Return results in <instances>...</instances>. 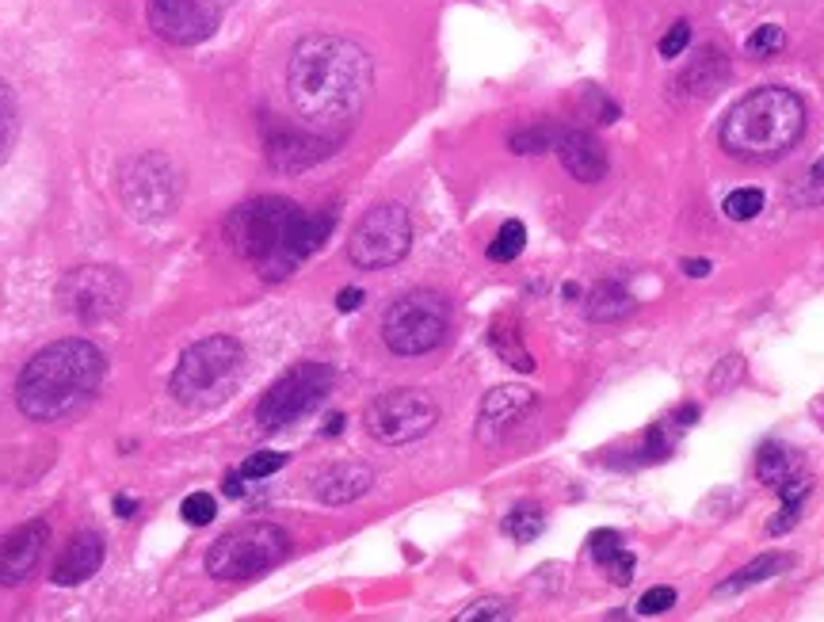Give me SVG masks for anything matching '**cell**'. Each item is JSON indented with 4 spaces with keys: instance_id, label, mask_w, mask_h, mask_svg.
Returning a JSON list of instances; mask_svg holds the SVG:
<instances>
[{
    "instance_id": "2",
    "label": "cell",
    "mask_w": 824,
    "mask_h": 622,
    "mask_svg": "<svg viewBox=\"0 0 824 622\" xmlns=\"http://www.w3.org/2000/svg\"><path fill=\"white\" fill-rule=\"evenodd\" d=\"M107 363L104 351L88 340H57L42 348L15 382V401L31 420H65L77 417L96 390L104 386Z\"/></svg>"
},
{
    "instance_id": "11",
    "label": "cell",
    "mask_w": 824,
    "mask_h": 622,
    "mask_svg": "<svg viewBox=\"0 0 824 622\" xmlns=\"http://www.w3.org/2000/svg\"><path fill=\"white\" fill-rule=\"evenodd\" d=\"M440 420V405L427 398L424 390H390L378 393L367 409V432L374 435L378 443H390V447H401V443H412L420 435H427Z\"/></svg>"
},
{
    "instance_id": "15",
    "label": "cell",
    "mask_w": 824,
    "mask_h": 622,
    "mask_svg": "<svg viewBox=\"0 0 824 622\" xmlns=\"http://www.w3.org/2000/svg\"><path fill=\"white\" fill-rule=\"evenodd\" d=\"M50 542V527L42 519H31V524L15 527L0 539V584H20L35 573L42 550Z\"/></svg>"
},
{
    "instance_id": "26",
    "label": "cell",
    "mask_w": 824,
    "mask_h": 622,
    "mask_svg": "<svg viewBox=\"0 0 824 622\" xmlns=\"http://www.w3.org/2000/svg\"><path fill=\"white\" fill-rule=\"evenodd\" d=\"M542 527H546V516L535 508V504H519V508H511L508 519H504V531H508L516 542L538 539V535H542Z\"/></svg>"
},
{
    "instance_id": "24",
    "label": "cell",
    "mask_w": 824,
    "mask_h": 622,
    "mask_svg": "<svg viewBox=\"0 0 824 622\" xmlns=\"http://www.w3.org/2000/svg\"><path fill=\"white\" fill-rule=\"evenodd\" d=\"M558 134L561 126L553 123H535V126H524V130L511 134V154H550L553 146H558Z\"/></svg>"
},
{
    "instance_id": "14",
    "label": "cell",
    "mask_w": 824,
    "mask_h": 622,
    "mask_svg": "<svg viewBox=\"0 0 824 622\" xmlns=\"http://www.w3.org/2000/svg\"><path fill=\"white\" fill-rule=\"evenodd\" d=\"M336 138L314 130V126H287L279 119L264 123V154L275 172H306L332 157Z\"/></svg>"
},
{
    "instance_id": "6",
    "label": "cell",
    "mask_w": 824,
    "mask_h": 622,
    "mask_svg": "<svg viewBox=\"0 0 824 622\" xmlns=\"http://www.w3.org/2000/svg\"><path fill=\"white\" fill-rule=\"evenodd\" d=\"M290 550V539L283 527L275 524H245L225 531L222 539L210 546L207 573L214 581H249L267 569H275Z\"/></svg>"
},
{
    "instance_id": "37",
    "label": "cell",
    "mask_w": 824,
    "mask_h": 622,
    "mask_svg": "<svg viewBox=\"0 0 824 622\" xmlns=\"http://www.w3.org/2000/svg\"><path fill=\"white\" fill-rule=\"evenodd\" d=\"M336 306H340V314H351V309H359V306H363V291H356V287L340 291V298H336Z\"/></svg>"
},
{
    "instance_id": "25",
    "label": "cell",
    "mask_w": 824,
    "mask_h": 622,
    "mask_svg": "<svg viewBox=\"0 0 824 622\" xmlns=\"http://www.w3.org/2000/svg\"><path fill=\"white\" fill-rule=\"evenodd\" d=\"M15 138H20V107H15L12 88L0 81V165L15 149Z\"/></svg>"
},
{
    "instance_id": "38",
    "label": "cell",
    "mask_w": 824,
    "mask_h": 622,
    "mask_svg": "<svg viewBox=\"0 0 824 622\" xmlns=\"http://www.w3.org/2000/svg\"><path fill=\"white\" fill-rule=\"evenodd\" d=\"M687 275H691V280H702V275H710V260H687Z\"/></svg>"
},
{
    "instance_id": "3",
    "label": "cell",
    "mask_w": 824,
    "mask_h": 622,
    "mask_svg": "<svg viewBox=\"0 0 824 622\" xmlns=\"http://www.w3.org/2000/svg\"><path fill=\"white\" fill-rule=\"evenodd\" d=\"M805 134V104L797 92L763 84L733 104L721 119V149L737 161L771 165L783 161Z\"/></svg>"
},
{
    "instance_id": "23",
    "label": "cell",
    "mask_w": 824,
    "mask_h": 622,
    "mask_svg": "<svg viewBox=\"0 0 824 622\" xmlns=\"http://www.w3.org/2000/svg\"><path fill=\"white\" fill-rule=\"evenodd\" d=\"M790 566V558L786 554H763V558H756V561H748L744 569H737L729 581H721L714 592L718 595H733V592H744V588H752V584H760V581H768V577H775V573H783V569Z\"/></svg>"
},
{
    "instance_id": "19",
    "label": "cell",
    "mask_w": 824,
    "mask_h": 622,
    "mask_svg": "<svg viewBox=\"0 0 824 622\" xmlns=\"http://www.w3.org/2000/svg\"><path fill=\"white\" fill-rule=\"evenodd\" d=\"M374 485V470L363 462H336L314 477V497L321 504H351Z\"/></svg>"
},
{
    "instance_id": "22",
    "label": "cell",
    "mask_w": 824,
    "mask_h": 622,
    "mask_svg": "<svg viewBox=\"0 0 824 622\" xmlns=\"http://www.w3.org/2000/svg\"><path fill=\"white\" fill-rule=\"evenodd\" d=\"M756 474H760V482H768L771 489H779L790 477L802 474V458L790 447H783V443H768V447L760 451V462H756Z\"/></svg>"
},
{
    "instance_id": "42",
    "label": "cell",
    "mask_w": 824,
    "mask_h": 622,
    "mask_svg": "<svg viewBox=\"0 0 824 622\" xmlns=\"http://www.w3.org/2000/svg\"><path fill=\"white\" fill-rule=\"evenodd\" d=\"M214 4H222L225 12H230V8H233V4H241V0H214Z\"/></svg>"
},
{
    "instance_id": "36",
    "label": "cell",
    "mask_w": 824,
    "mask_h": 622,
    "mask_svg": "<svg viewBox=\"0 0 824 622\" xmlns=\"http://www.w3.org/2000/svg\"><path fill=\"white\" fill-rule=\"evenodd\" d=\"M603 569H608L611 581H619V584H630V581H634V558H630L626 550H622L619 558L611 561V566H603Z\"/></svg>"
},
{
    "instance_id": "17",
    "label": "cell",
    "mask_w": 824,
    "mask_h": 622,
    "mask_svg": "<svg viewBox=\"0 0 824 622\" xmlns=\"http://www.w3.org/2000/svg\"><path fill=\"white\" fill-rule=\"evenodd\" d=\"M553 149H558L566 172L580 183H600L608 176V149H603V141L595 134L577 130V126H561Z\"/></svg>"
},
{
    "instance_id": "7",
    "label": "cell",
    "mask_w": 824,
    "mask_h": 622,
    "mask_svg": "<svg viewBox=\"0 0 824 622\" xmlns=\"http://www.w3.org/2000/svg\"><path fill=\"white\" fill-rule=\"evenodd\" d=\"M451 306L435 291L401 294L382 317V340L393 356H427L447 340Z\"/></svg>"
},
{
    "instance_id": "35",
    "label": "cell",
    "mask_w": 824,
    "mask_h": 622,
    "mask_svg": "<svg viewBox=\"0 0 824 622\" xmlns=\"http://www.w3.org/2000/svg\"><path fill=\"white\" fill-rule=\"evenodd\" d=\"M687 42H691V23L679 20L668 28V35L661 39V57H679L687 50Z\"/></svg>"
},
{
    "instance_id": "31",
    "label": "cell",
    "mask_w": 824,
    "mask_h": 622,
    "mask_svg": "<svg viewBox=\"0 0 824 622\" xmlns=\"http://www.w3.org/2000/svg\"><path fill=\"white\" fill-rule=\"evenodd\" d=\"M287 466V455H279V451H260V455H252L245 466H241V477H272L275 470Z\"/></svg>"
},
{
    "instance_id": "40",
    "label": "cell",
    "mask_w": 824,
    "mask_h": 622,
    "mask_svg": "<svg viewBox=\"0 0 824 622\" xmlns=\"http://www.w3.org/2000/svg\"><path fill=\"white\" fill-rule=\"evenodd\" d=\"M134 508H138V504H134L130 497H115V512H119L123 519H126V516H134Z\"/></svg>"
},
{
    "instance_id": "16",
    "label": "cell",
    "mask_w": 824,
    "mask_h": 622,
    "mask_svg": "<svg viewBox=\"0 0 824 622\" xmlns=\"http://www.w3.org/2000/svg\"><path fill=\"white\" fill-rule=\"evenodd\" d=\"M535 405V393L524 390V386H496V390L485 393L482 413H477V435L482 443H496L504 432L519 424Z\"/></svg>"
},
{
    "instance_id": "30",
    "label": "cell",
    "mask_w": 824,
    "mask_h": 622,
    "mask_svg": "<svg viewBox=\"0 0 824 622\" xmlns=\"http://www.w3.org/2000/svg\"><path fill=\"white\" fill-rule=\"evenodd\" d=\"M183 519H188L191 527H207L210 519L218 516V504L214 497H207V493H191V497H183Z\"/></svg>"
},
{
    "instance_id": "28",
    "label": "cell",
    "mask_w": 824,
    "mask_h": 622,
    "mask_svg": "<svg viewBox=\"0 0 824 622\" xmlns=\"http://www.w3.org/2000/svg\"><path fill=\"white\" fill-rule=\"evenodd\" d=\"M721 210H726V218H733V222H752V218L763 210V191H760V188H741V191H733V196H726V203H721Z\"/></svg>"
},
{
    "instance_id": "1",
    "label": "cell",
    "mask_w": 824,
    "mask_h": 622,
    "mask_svg": "<svg viewBox=\"0 0 824 622\" xmlns=\"http://www.w3.org/2000/svg\"><path fill=\"white\" fill-rule=\"evenodd\" d=\"M374 62L359 42L317 31L298 39L287 65V92L298 119L314 130H340L367 107Z\"/></svg>"
},
{
    "instance_id": "4",
    "label": "cell",
    "mask_w": 824,
    "mask_h": 622,
    "mask_svg": "<svg viewBox=\"0 0 824 622\" xmlns=\"http://www.w3.org/2000/svg\"><path fill=\"white\" fill-rule=\"evenodd\" d=\"M298 222L302 207L279 196H264L233 210L230 222H225V238L237 249V256H245L264 280H287L302 264Z\"/></svg>"
},
{
    "instance_id": "33",
    "label": "cell",
    "mask_w": 824,
    "mask_h": 622,
    "mask_svg": "<svg viewBox=\"0 0 824 622\" xmlns=\"http://www.w3.org/2000/svg\"><path fill=\"white\" fill-rule=\"evenodd\" d=\"M477 619H511V608L504 600H477L466 611H458V622H477Z\"/></svg>"
},
{
    "instance_id": "32",
    "label": "cell",
    "mask_w": 824,
    "mask_h": 622,
    "mask_svg": "<svg viewBox=\"0 0 824 622\" xmlns=\"http://www.w3.org/2000/svg\"><path fill=\"white\" fill-rule=\"evenodd\" d=\"M668 608H676V588H668V584L649 588V592L637 600V611H642V615H664Z\"/></svg>"
},
{
    "instance_id": "41",
    "label": "cell",
    "mask_w": 824,
    "mask_h": 622,
    "mask_svg": "<svg viewBox=\"0 0 824 622\" xmlns=\"http://www.w3.org/2000/svg\"><path fill=\"white\" fill-rule=\"evenodd\" d=\"M340 428H344V417H332L329 424H325V435H336Z\"/></svg>"
},
{
    "instance_id": "12",
    "label": "cell",
    "mask_w": 824,
    "mask_h": 622,
    "mask_svg": "<svg viewBox=\"0 0 824 622\" xmlns=\"http://www.w3.org/2000/svg\"><path fill=\"white\" fill-rule=\"evenodd\" d=\"M126 298H130V287H126V280L115 267H99V264L77 267V272H70L57 283V302H62V309L88 325L123 314Z\"/></svg>"
},
{
    "instance_id": "5",
    "label": "cell",
    "mask_w": 824,
    "mask_h": 622,
    "mask_svg": "<svg viewBox=\"0 0 824 622\" xmlns=\"http://www.w3.org/2000/svg\"><path fill=\"white\" fill-rule=\"evenodd\" d=\"M241 363H245V351L233 336H207L180 356L168 390L180 405L210 409L233 390V382L241 378Z\"/></svg>"
},
{
    "instance_id": "10",
    "label": "cell",
    "mask_w": 824,
    "mask_h": 622,
    "mask_svg": "<svg viewBox=\"0 0 824 622\" xmlns=\"http://www.w3.org/2000/svg\"><path fill=\"white\" fill-rule=\"evenodd\" d=\"M412 245V222L409 210L401 203H382L367 210L359 218L356 233L348 241V260L363 272H378V267H393L409 256Z\"/></svg>"
},
{
    "instance_id": "39",
    "label": "cell",
    "mask_w": 824,
    "mask_h": 622,
    "mask_svg": "<svg viewBox=\"0 0 824 622\" xmlns=\"http://www.w3.org/2000/svg\"><path fill=\"white\" fill-rule=\"evenodd\" d=\"M241 482H245L241 474H230V477H225V493H230V497H241V493H245V485H241Z\"/></svg>"
},
{
    "instance_id": "9",
    "label": "cell",
    "mask_w": 824,
    "mask_h": 622,
    "mask_svg": "<svg viewBox=\"0 0 824 622\" xmlns=\"http://www.w3.org/2000/svg\"><path fill=\"white\" fill-rule=\"evenodd\" d=\"M332 390V367L325 363H298L290 367L272 390L260 398L256 420L264 432H283V428L298 424L302 417H309Z\"/></svg>"
},
{
    "instance_id": "21",
    "label": "cell",
    "mask_w": 824,
    "mask_h": 622,
    "mask_svg": "<svg viewBox=\"0 0 824 622\" xmlns=\"http://www.w3.org/2000/svg\"><path fill=\"white\" fill-rule=\"evenodd\" d=\"M634 309H637L634 294L615 280L595 283L592 294L584 298V314L592 317V321H622V317H630Z\"/></svg>"
},
{
    "instance_id": "29",
    "label": "cell",
    "mask_w": 824,
    "mask_h": 622,
    "mask_svg": "<svg viewBox=\"0 0 824 622\" xmlns=\"http://www.w3.org/2000/svg\"><path fill=\"white\" fill-rule=\"evenodd\" d=\"M744 46L752 57H771L786 46V35H783V28H775V23H763V28H756V35L748 39Z\"/></svg>"
},
{
    "instance_id": "8",
    "label": "cell",
    "mask_w": 824,
    "mask_h": 622,
    "mask_svg": "<svg viewBox=\"0 0 824 622\" xmlns=\"http://www.w3.org/2000/svg\"><path fill=\"white\" fill-rule=\"evenodd\" d=\"M119 191L138 222H161L183 199V168L165 154H141L123 168Z\"/></svg>"
},
{
    "instance_id": "13",
    "label": "cell",
    "mask_w": 824,
    "mask_h": 622,
    "mask_svg": "<svg viewBox=\"0 0 824 622\" xmlns=\"http://www.w3.org/2000/svg\"><path fill=\"white\" fill-rule=\"evenodd\" d=\"M225 8L214 0H149V28L172 46H199L218 31Z\"/></svg>"
},
{
    "instance_id": "20",
    "label": "cell",
    "mask_w": 824,
    "mask_h": 622,
    "mask_svg": "<svg viewBox=\"0 0 824 622\" xmlns=\"http://www.w3.org/2000/svg\"><path fill=\"white\" fill-rule=\"evenodd\" d=\"M726 73H729L726 54H721L718 46H710V50H702L691 65H687L684 77L672 84V96H676V99H706V96H714V92L721 88Z\"/></svg>"
},
{
    "instance_id": "34",
    "label": "cell",
    "mask_w": 824,
    "mask_h": 622,
    "mask_svg": "<svg viewBox=\"0 0 824 622\" xmlns=\"http://www.w3.org/2000/svg\"><path fill=\"white\" fill-rule=\"evenodd\" d=\"M622 554V535L615 531H595L592 535V558L600 561V566H611Z\"/></svg>"
},
{
    "instance_id": "18",
    "label": "cell",
    "mask_w": 824,
    "mask_h": 622,
    "mask_svg": "<svg viewBox=\"0 0 824 622\" xmlns=\"http://www.w3.org/2000/svg\"><path fill=\"white\" fill-rule=\"evenodd\" d=\"M99 566H104V539H99L96 531H77L62 546V554H57L54 584H62V588L84 584L88 577H96Z\"/></svg>"
},
{
    "instance_id": "27",
    "label": "cell",
    "mask_w": 824,
    "mask_h": 622,
    "mask_svg": "<svg viewBox=\"0 0 824 622\" xmlns=\"http://www.w3.org/2000/svg\"><path fill=\"white\" fill-rule=\"evenodd\" d=\"M524 245H527V230H524V222H504L500 225V233H496V241L489 245V260H496V264H511V260L524 252Z\"/></svg>"
}]
</instances>
